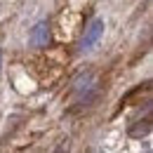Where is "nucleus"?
I'll return each instance as SVG.
<instances>
[{"instance_id":"1","label":"nucleus","mask_w":153,"mask_h":153,"mask_svg":"<svg viewBox=\"0 0 153 153\" xmlns=\"http://www.w3.org/2000/svg\"><path fill=\"white\" fill-rule=\"evenodd\" d=\"M101 33H104V21L101 19H92L90 26L85 28V36L80 38V50H82V52H85V50H92L94 42L101 38Z\"/></svg>"},{"instance_id":"2","label":"nucleus","mask_w":153,"mask_h":153,"mask_svg":"<svg viewBox=\"0 0 153 153\" xmlns=\"http://www.w3.org/2000/svg\"><path fill=\"white\" fill-rule=\"evenodd\" d=\"M31 42H33L36 47H45V45L50 42V31H47V24H45V21H40L38 26L33 28V33H31Z\"/></svg>"},{"instance_id":"3","label":"nucleus","mask_w":153,"mask_h":153,"mask_svg":"<svg viewBox=\"0 0 153 153\" xmlns=\"http://www.w3.org/2000/svg\"><path fill=\"white\" fill-rule=\"evenodd\" d=\"M149 132H151V123H149V120H144V125H139V127H130V134H132V137L149 134Z\"/></svg>"}]
</instances>
